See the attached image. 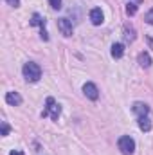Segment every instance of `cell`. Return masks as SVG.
Listing matches in <instances>:
<instances>
[{"label":"cell","mask_w":153,"mask_h":155,"mask_svg":"<svg viewBox=\"0 0 153 155\" xmlns=\"http://www.w3.org/2000/svg\"><path fill=\"white\" fill-rule=\"evenodd\" d=\"M103 20H105L103 11H101L99 7H94V9L90 11V22H92L94 25H101V24H103Z\"/></svg>","instance_id":"obj_7"},{"label":"cell","mask_w":153,"mask_h":155,"mask_svg":"<svg viewBox=\"0 0 153 155\" xmlns=\"http://www.w3.org/2000/svg\"><path fill=\"white\" fill-rule=\"evenodd\" d=\"M124 40H126V41H133V40H135L133 29H128V27H124Z\"/></svg>","instance_id":"obj_13"},{"label":"cell","mask_w":153,"mask_h":155,"mask_svg":"<svg viewBox=\"0 0 153 155\" xmlns=\"http://www.w3.org/2000/svg\"><path fill=\"white\" fill-rule=\"evenodd\" d=\"M58 29L61 31L63 36H72V22L69 18H60L58 20Z\"/></svg>","instance_id":"obj_4"},{"label":"cell","mask_w":153,"mask_h":155,"mask_svg":"<svg viewBox=\"0 0 153 155\" xmlns=\"http://www.w3.org/2000/svg\"><path fill=\"white\" fill-rule=\"evenodd\" d=\"M117 146H119V150H121V153L122 155H132L133 152H135V141H133L130 135H122V137H119Z\"/></svg>","instance_id":"obj_3"},{"label":"cell","mask_w":153,"mask_h":155,"mask_svg":"<svg viewBox=\"0 0 153 155\" xmlns=\"http://www.w3.org/2000/svg\"><path fill=\"white\" fill-rule=\"evenodd\" d=\"M139 128L142 132H150L151 130V123H150V117L144 116V117H139Z\"/></svg>","instance_id":"obj_12"},{"label":"cell","mask_w":153,"mask_h":155,"mask_svg":"<svg viewBox=\"0 0 153 155\" xmlns=\"http://www.w3.org/2000/svg\"><path fill=\"white\" fill-rule=\"evenodd\" d=\"M5 101L9 105H13V107H18V105H22V96L18 92H7L5 94Z\"/></svg>","instance_id":"obj_8"},{"label":"cell","mask_w":153,"mask_h":155,"mask_svg":"<svg viewBox=\"0 0 153 155\" xmlns=\"http://www.w3.org/2000/svg\"><path fill=\"white\" fill-rule=\"evenodd\" d=\"M132 112L137 116V119L139 117H144L150 114V107L146 105V103H141V101H137V103H133V107H132Z\"/></svg>","instance_id":"obj_5"},{"label":"cell","mask_w":153,"mask_h":155,"mask_svg":"<svg viewBox=\"0 0 153 155\" xmlns=\"http://www.w3.org/2000/svg\"><path fill=\"white\" fill-rule=\"evenodd\" d=\"M137 60H139V65H141V67H144V69H148V67L151 65V56H150L148 52H141Z\"/></svg>","instance_id":"obj_9"},{"label":"cell","mask_w":153,"mask_h":155,"mask_svg":"<svg viewBox=\"0 0 153 155\" xmlns=\"http://www.w3.org/2000/svg\"><path fill=\"white\" fill-rule=\"evenodd\" d=\"M137 5H139V4H133V2H130V4H128V7H126V13H128L130 16H133V15L137 13Z\"/></svg>","instance_id":"obj_14"},{"label":"cell","mask_w":153,"mask_h":155,"mask_svg":"<svg viewBox=\"0 0 153 155\" xmlns=\"http://www.w3.org/2000/svg\"><path fill=\"white\" fill-rule=\"evenodd\" d=\"M49 4H50L52 9H60L61 7V0H49Z\"/></svg>","instance_id":"obj_15"},{"label":"cell","mask_w":153,"mask_h":155,"mask_svg":"<svg viewBox=\"0 0 153 155\" xmlns=\"http://www.w3.org/2000/svg\"><path fill=\"white\" fill-rule=\"evenodd\" d=\"M5 2H7L9 5H13V7H18V5H20V0H5Z\"/></svg>","instance_id":"obj_18"},{"label":"cell","mask_w":153,"mask_h":155,"mask_svg":"<svg viewBox=\"0 0 153 155\" xmlns=\"http://www.w3.org/2000/svg\"><path fill=\"white\" fill-rule=\"evenodd\" d=\"M9 130H11V128H9V124H7V123H2V135H7V134H9Z\"/></svg>","instance_id":"obj_17"},{"label":"cell","mask_w":153,"mask_h":155,"mask_svg":"<svg viewBox=\"0 0 153 155\" xmlns=\"http://www.w3.org/2000/svg\"><path fill=\"white\" fill-rule=\"evenodd\" d=\"M31 25H38L40 31L45 29V18H43L41 15H38V13H34V15L31 16Z\"/></svg>","instance_id":"obj_10"},{"label":"cell","mask_w":153,"mask_h":155,"mask_svg":"<svg viewBox=\"0 0 153 155\" xmlns=\"http://www.w3.org/2000/svg\"><path fill=\"white\" fill-rule=\"evenodd\" d=\"M61 114V108H60V105L54 101V97H47V101H45V108H43V112H41V117H49L52 121H58V117Z\"/></svg>","instance_id":"obj_2"},{"label":"cell","mask_w":153,"mask_h":155,"mask_svg":"<svg viewBox=\"0 0 153 155\" xmlns=\"http://www.w3.org/2000/svg\"><path fill=\"white\" fill-rule=\"evenodd\" d=\"M83 92H85V96H86L88 99H92V101H96V99L99 97V90H97V87H96L94 83H85V85H83Z\"/></svg>","instance_id":"obj_6"},{"label":"cell","mask_w":153,"mask_h":155,"mask_svg":"<svg viewBox=\"0 0 153 155\" xmlns=\"http://www.w3.org/2000/svg\"><path fill=\"white\" fill-rule=\"evenodd\" d=\"M9 155H24V152H15V150H13Z\"/></svg>","instance_id":"obj_19"},{"label":"cell","mask_w":153,"mask_h":155,"mask_svg":"<svg viewBox=\"0 0 153 155\" xmlns=\"http://www.w3.org/2000/svg\"><path fill=\"white\" fill-rule=\"evenodd\" d=\"M22 72H24V78H25L27 81H31V83L38 81L40 78H41V69H40L38 63H34V61H27V63L24 65Z\"/></svg>","instance_id":"obj_1"},{"label":"cell","mask_w":153,"mask_h":155,"mask_svg":"<svg viewBox=\"0 0 153 155\" xmlns=\"http://www.w3.org/2000/svg\"><path fill=\"white\" fill-rule=\"evenodd\" d=\"M144 20H146L150 25H153V9H150V11L146 13V18H144Z\"/></svg>","instance_id":"obj_16"},{"label":"cell","mask_w":153,"mask_h":155,"mask_svg":"<svg viewBox=\"0 0 153 155\" xmlns=\"http://www.w3.org/2000/svg\"><path fill=\"white\" fill-rule=\"evenodd\" d=\"M110 52H112V56H114L115 60L122 58V54H124V45H122V43H114Z\"/></svg>","instance_id":"obj_11"}]
</instances>
